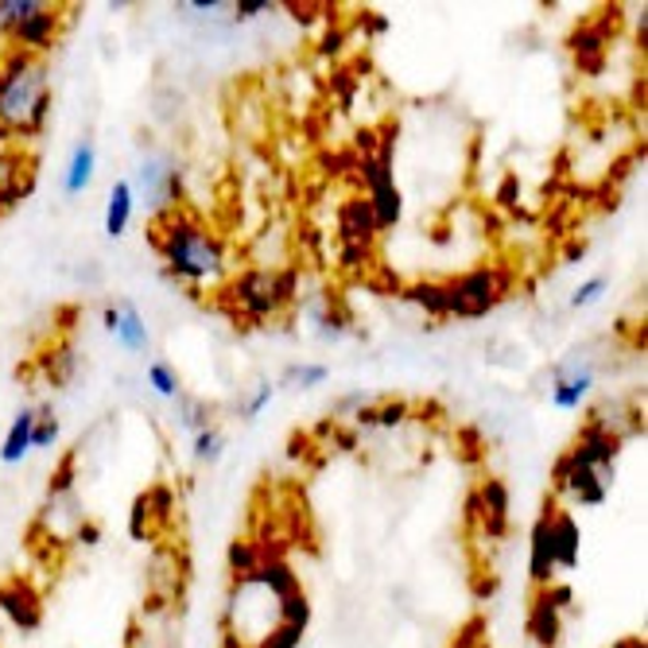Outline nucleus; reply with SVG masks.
Segmentation results:
<instances>
[{
    "mask_svg": "<svg viewBox=\"0 0 648 648\" xmlns=\"http://www.w3.org/2000/svg\"><path fill=\"white\" fill-rule=\"evenodd\" d=\"M365 198H369V206H374L377 230L381 233H392L400 222H404V195H400L396 179H392V183H381V187H374Z\"/></svg>",
    "mask_w": 648,
    "mask_h": 648,
    "instance_id": "23",
    "label": "nucleus"
},
{
    "mask_svg": "<svg viewBox=\"0 0 648 648\" xmlns=\"http://www.w3.org/2000/svg\"><path fill=\"white\" fill-rule=\"evenodd\" d=\"M613 648H645V640H640V637H625V640H618Z\"/></svg>",
    "mask_w": 648,
    "mask_h": 648,
    "instance_id": "53",
    "label": "nucleus"
},
{
    "mask_svg": "<svg viewBox=\"0 0 648 648\" xmlns=\"http://www.w3.org/2000/svg\"><path fill=\"white\" fill-rule=\"evenodd\" d=\"M179 12L191 20H203V24L233 20V4H225V0H187V4H179Z\"/></svg>",
    "mask_w": 648,
    "mask_h": 648,
    "instance_id": "33",
    "label": "nucleus"
},
{
    "mask_svg": "<svg viewBox=\"0 0 648 648\" xmlns=\"http://www.w3.org/2000/svg\"><path fill=\"white\" fill-rule=\"evenodd\" d=\"M528 637L540 648H560L563 640V610L543 590H536L533 610H528Z\"/></svg>",
    "mask_w": 648,
    "mask_h": 648,
    "instance_id": "16",
    "label": "nucleus"
},
{
    "mask_svg": "<svg viewBox=\"0 0 648 648\" xmlns=\"http://www.w3.org/2000/svg\"><path fill=\"white\" fill-rule=\"evenodd\" d=\"M233 299V315H241L245 322H272L276 315H284V303L276 295V276L272 268H245L225 284Z\"/></svg>",
    "mask_w": 648,
    "mask_h": 648,
    "instance_id": "6",
    "label": "nucleus"
},
{
    "mask_svg": "<svg viewBox=\"0 0 648 648\" xmlns=\"http://www.w3.org/2000/svg\"><path fill=\"white\" fill-rule=\"evenodd\" d=\"M71 377H74V350L59 346L47 357V381H51L54 389H63V384H71Z\"/></svg>",
    "mask_w": 648,
    "mask_h": 648,
    "instance_id": "38",
    "label": "nucleus"
},
{
    "mask_svg": "<svg viewBox=\"0 0 648 648\" xmlns=\"http://www.w3.org/2000/svg\"><path fill=\"white\" fill-rule=\"evenodd\" d=\"M24 171H32L24 156H16V151H0V191L9 187V183H16Z\"/></svg>",
    "mask_w": 648,
    "mask_h": 648,
    "instance_id": "45",
    "label": "nucleus"
},
{
    "mask_svg": "<svg viewBox=\"0 0 648 648\" xmlns=\"http://www.w3.org/2000/svg\"><path fill=\"white\" fill-rule=\"evenodd\" d=\"M268 9H276L272 0H237V4H233V20H257L265 16Z\"/></svg>",
    "mask_w": 648,
    "mask_h": 648,
    "instance_id": "47",
    "label": "nucleus"
},
{
    "mask_svg": "<svg viewBox=\"0 0 648 648\" xmlns=\"http://www.w3.org/2000/svg\"><path fill=\"white\" fill-rule=\"evenodd\" d=\"M148 524H151V509H148V498H136L133 501V513H129V536L133 540H148Z\"/></svg>",
    "mask_w": 648,
    "mask_h": 648,
    "instance_id": "43",
    "label": "nucleus"
},
{
    "mask_svg": "<svg viewBox=\"0 0 648 648\" xmlns=\"http://www.w3.org/2000/svg\"><path fill=\"white\" fill-rule=\"evenodd\" d=\"M94 175H98V144H94V136H78L63 163V195L82 198L94 187Z\"/></svg>",
    "mask_w": 648,
    "mask_h": 648,
    "instance_id": "14",
    "label": "nucleus"
},
{
    "mask_svg": "<svg viewBox=\"0 0 648 648\" xmlns=\"http://www.w3.org/2000/svg\"><path fill=\"white\" fill-rule=\"evenodd\" d=\"M0 613H4V622L12 629L36 633L39 622H44V598L24 578H9V583H0Z\"/></svg>",
    "mask_w": 648,
    "mask_h": 648,
    "instance_id": "11",
    "label": "nucleus"
},
{
    "mask_svg": "<svg viewBox=\"0 0 648 648\" xmlns=\"http://www.w3.org/2000/svg\"><path fill=\"white\" fill-rule=\"evenodd\" d=\"M470 513H481V528L486 536L501 540L509 533V486L501 478H486L478 486V498L470 501Z\"/></svg>",
    "mask_w": 648,
    "mask_h": 648,
    "instance_id": "15",
    "label": "nucleus"
},
{
    "mask_svg": "<svg viewBox=\"0 0 648 648\" xmlns=\"http://www.w3.org/2000/svg\"><path fill=\"white\" fill-rule=\"evenodd\" d=\"M32 427H36V408H20L9 424V436L0 443V466H24L32 454Z\"/></svg>",
    "mask_w": 648,
    "mask_h": 648,
    "instance_id": "20",
    "label": "nucleus"
},
{
    "mask_svg": "<svg viewBox=\"0 0 648 648\" xmlns=\"http://www.w3.org/2000/svg\"><path fill=\"white\" fill-rule=\"evenodd\" d=\"M63 27H66V12L59 9V4H47L44 0L39 12H32V16H27L24 24H20L16 32L9 36V51H24V54L44 59V54L59 44Z\"/></svg>",
    "mask_w": 648,
    "mask_h": 648,
    "instance_id": "8",
    "label": "nucleus"
},
{
    "mask_svg": "<svg viewBox=\"0 0 648 648\" xmlns=\"http://www.w3.org/2000/svg\"><path fill=\"white\" fill-rule=\"evenodd\" d=\"M362 27L377 39V36H384L392 24H389V16H381V12H362Z\"/></svg>",
    "mask_w": 648,
    "mask_h": 648,
    "instance_id": "50",
    "label": "nucleus"
},
{
    "mask_svg": "<svg viewBox=\"0 0 648 648\" xmlns=\"http://www.w3.org/2000/svg\"><path fill=\"white\" fill-rule=\"evenodd\" d=\"M191 454H195V462H203V466H218V462L225 459V436L222 427H203L198 436H191Z\"/></svg>",
    "mask_w": 648,
    "mask_h": 648,
    "instance_id": "26",
    "label": "nucleus"
},
{
    "mask_svg": "<svg viewBox=\"0 0 648 648\" xmlns=\"http://www.w3.org/2000/svg\"><path fill=\"white\" fill-rule=\"evenodd\" d=\"M59 416H54L51 404H44V408H36V427H32V451H47V447L59 443Z\"/></svg>",
    "mask_w": 648,
    "mask_h": 648,
    "instance_id": "30",
    "label": "nucleus"
},
{
    "mask_svg": "<svg viewBox=\"0 0 648 648\" xmlns=\"http://www.w3.org/2000/svg\"><path fill=\"white\" fill-rule=\"evenodd\" d=\"M338 245H369L374 249V241L381 237L377 230V218H374V206L365 195H350L346 203L338 206Z\"/></svg>",
    "mask_w": 648,
    "mask_h": 648,
    "instance_id": "12",
    "label": "nucleus"
},
{
    "mask_svg": "<svg viewBox=\"0 0 648 648\" xmlns=\"http://www.w3.org/2000/svg\"><path fill=\"white\" fill-rule=\"evenodd\" d=\"M447 284V307H451V319L474 322L486 319L509 292H513V272L501 265H478L470 272H459Z\"/></svg>",
    "mask_w": 648,
    "mask_h": 648,
    "instance_id": "3",
    "label": "nucleus"
},
{
    "mask_svg": "<svg viewBox=\"0 0 648 648\" xmlns=\"http://www.w3.org/2000/svg\"><path fill=\"white\" fill-rule=\"evenodd\" d=\"M284 9H288V16H292L299 27H315L319 20H334L327 12V4H284Z\"/></svg>",
    "mask_w": 648,
    "mask_h": 648,
    "instance_id": "44",
    "label": "nucleus"
},
{
    "mask_svg": "<svg viewBox=\"0 0 648 648\" xmlns=\"http://www.w3.org/2000/svg\"><path fill=\"white\" fill-rule=\"evenodd\" d=\"M144 384H148V389L156 392L160 400H179V396H183V381H179L175 365L163 362V357L148 362V369H144Z\"/></svg>",
    "mask_w": 648,
    "mask_h": 648,
    "instance_id": "25",
    "label": "nucleus"
},
{
    "mask_svg": "<svg viewBox=\"0 0 648 648\" xmlns=\"http://www.w3.org/2000/svg\"><path fill=\"white\" fill-rule=\"evenodd\" d=\"M257 578L260 586H265L268 595L272 598H280V602H284V598H292V595H299L303 586H299V575H295V567L292 563L284 560V555H272V560H265L257 567Z\"/></svg>",
    "mask_w": 648,
    "mask_h": 648,
    "instance_id": "22",
    "label": "nucleus"
},
{
    "mask_svg": "<svg viewBox=\"0 0 648 648\" xmlns=\"http://www.w3.org/2000/svg\"><path fill=\"white\" fill-rule=\"evenodd\" d=\"M369 265H374V249H369V245H342V249H338V268H342V272L357 276Z\"/></svg>",
    "mask_w": 648,
    "mask_h": 648,
    "instance_id": "42",
    "label": "nucleus"
},
{
    "mask_svg": "<svg viewBox=\"0 0 648 648\" xmlns=\"http://www.w3.org/2000/svg\"><path fill=\"white\" fill-rule=\"evenodd\" d=\"M272 276H276V295H280V303H284V311L288 307H295L299 303V268H272Z\"/></svg>",
    "mask_w": 648,
    "mask_h": 648,
    "instance_id": "41",
    "label": "nucleus"
},
{
    "mask_svg": "<svg viewBox=\"0 0 648 648\" xmlns=\"http://www.w3.org/2000/svg\"><path fill=\"white\" fill-rule=\"evenodd\" d=\"M357 86H362V78H357V71H350V66H334V71H330V89H334L338 109L354 106Z\"/></svg>",
    "mask_w": 648,
    "mask_h": 648,
    "instance_id": "36",
    "label": "nucleus"
},
{
    "mask_svg": "<svg viewBox=\"0 0 648 648\" xmlns=\"http://www.w3.org/2000/svg\"><path fill=\"white\" fill-rule=\"evenodd\" d=\"M521 179H516V175H505V183H501V187H498V206H501V210H509V213H513V210H521Z\"/></svg>",
    "mask_w": 648,
    "mask_h": 648,
    "instance_id": "46",
    "label": "nucleus"
},
{
    "mask_svg": "<svg viewBox=\"0 0 648 648\" xmlns=\"http://www.w3.org/2000/svg\"><path fill=\"white\" fill-rule=\"evenodd\" d=\"M133 183V195L136 203L144 198V210L160 222L163 213L179 210V203H183V168H179L175 160H168V156H144V163L136 168V175L129 179Z\"/></svg>",
    "mask_w": 648,
    "mask_h": 648,
    "instance_id": "4",
    "label": "nucleus"
},
{
    "mask_svg": "<svg viewBox=\"0 0 648 648\" xmlns=\"http://www.w3.org/2000/svg\"><path fill=\"white\" fill-rule=\"evenodd\" d=\"M272 396H276V384L272 381H257L253 384V392L245 400H241V408H237V416L245 419V424H253V419L260 416V412L272 404Z\"/></svg>",
    "mask_w": 648,
    "mask_h": 648,
    "instance_id": "35",
    "label": "nucleus"
},
{
    "mask_svg": "<svg viewBox=\"0 0 648 648\" xmlns=\"http://www.w3.org/2000/svg\"><path fill=\"white\" fill-rule=\"evenodd\" d=\"M548 524H551V555H555V571H575L578 551H583V533L578 521L571 516V509H560L555 501H548Z\"/></svg>",
    "mask_w": 648,
    "mask_h": 648,
    "instance_id": "13",
    "label": "nucleus"
},
{
    "mask_svg": "<svg viewBox=\"0 0 648 648\" xmlns=\"http://www.w3.org/2000/svg\"><path fill=\"white\" fill-rule=\"evenodd\" d=\"M322 381H330L327 362H295L284 369V384H292V389H319Z\"/></svg>",
    "mask_w": 648,
    "mask_h": 648,
    "instance_id": "29",
    "label": "nucleus"
},
{
    "mask_svg": "<svg viewBox=\"0 0 648 648\" xmlns=\"http://www.w3.org/2000/svg\"><path fill=\"white\" fill-rule=\"evenodd\" d=\"M260 563H265V551H260L253 540H233L230 543V571H233V578H253Z\"/></svg>",
    "mask_w": 648,
    "mask_h": 648,
    "instance_id": "27",
    "label": "nucleus"
},
{
    "mask_svg": "<svg viewBox=\"0 0 648 648\" xmlns=\"http://www.w3.org/2000/svg\"><path fill=\"white\" fill-rule=\"evenodd\" d=\"M54 94L51 71L44 59L24 51H9L0 59V125L12 140H36L51 121Z\"/></svg>",
    "mask_w": 648,
    "mask_h": 648,
    "instance_id": "2",
    "label": "nucleus"
},
{
    "mask_svg": "<svg viewBox=\"0 0 648 648\" xmlns=\"http://www.w3.org/2000/svg\"><path fill=\"white\" fill-rule=\"evenodd\" d=\"M12 144H16V140L9 136V129L0 125V151H12Z\"/></svg>",
    "mask_w": 648,
    "mask_h": 648,
    "instance_id": "52",
    "label": "nucleus"
},
{
    "mask_svg": "<svg viewBox=\"0 0 648 648\" xmlns=\"http://www.w3.org/2000/svg\"><path fill=\"white\" fill-rule=\"evenodd\" d=\"M571 54L583 74H598L606 66V54H610V36L602 32V24H583L575 27L571 36Z\"/></svg>",
    "mask_w": 648,
    "mask_h": 648,
    "instance_id": "17",
    "label": "nucleus"
},
{
    "mask_svg": "<svg viewBox=\"0 0 648 648\" xmlns=\"http://www.w3.org/2000/svg\"><path fill=\"white\" fill-rule=\"evenodd\" d=\"M74 481H78V451H71L59 462V470H54L51 486H47V498H66V493H74Z\"/></svg>",
    "mask_w": 648,
    "mask_h": 648,
    "instance_id": "34",
    "label": "nucleus"
},
{
    "mask_svg": "<svg viewBox=\"0 0 648 648\" xmlns=\"http://www.w3.org/2000/svg\"><path fill=\"white\" fill-rule=\"evenodd\" d=\"M71 536L82 543V548H98V543H101V528H98V524H94V521H82Z\"/></svg>",
    "mask_w": 648,
    "mask_h": 648,
    "instance_id": "49",
    "label": "nucleus"
},
{
    "mask_svg": "<svg viewBox=\"0 0 648 648\" xmlns=\"http://www.w3.org/2000/svg\"><path fill=\"white\" fill-rule=\"evenodd\" d=\"M606 288H610V276H590V280H583V284L571 292V311H586V307H595V303L606 295Z\"/></svg>",
    "mask_w": 648,
    "mask_h": 648,
    "instance_id": "37",
    "label": "nucleus"
},
{
    "mask_svg": "<svg viewBox=\"0 0 648 648\" xmlns=\"http://www.w3.org/2000/svg\"><path fill=\"white\" fill-rule=\"evenodd\" d=\"M136 218V195H133V183L129 179H117L113 187H109V198H106V237L109 241H121L129 233V225H133Z\"/></svg>",
    "mask_w": 648,
    "mask_h": 648,
    "instance_id": "18",
    "label": "nucleus"
},
{
    "mask_svg": "<svg viewBox=\"0 0 648 648\" xmlns=\"http://www.w3.org/2000/svg\"><path fill=\"white\" fill-rule=\"evenodd\" d=\"M101 327L125 354H144L151 346V330L133 299H113L101 307Z\"/></svg>",
    "mask_w": 648,
    "mask_h": 648,
    "instance_id": "9",
    "label": "nucleus"
},
{
    "mask_svg": "<svg viewBox=\"0 0 648 648\" xmlns=\"http://www.w3.org/2000/svg\"><path fill=\"white\" fill-rule=\"evenodd\" d=\"M625 439H629V431H622V427L613 424L610 408H595L583 419V427H578V436H575V447H571L567 454H571V462L590 466V470H613L625 451Z\"/></svg>",
    "mask_w": 648,
    "mask_h": 648,
    "instance_id": "5",
    "label": "nucleus"
},
{
    "mask_svg": "<svg viewBox=\"0 0 648 648\" xmlns=\"http://www.w3.org/2000/svg\"><path fill=\"white\" fill-rule=\"evenodd\" d=\"M175 404H179V427H183V431H191V436H198L203 427H210V424H213L210 404H206V400L187 396V392H183V396H179Z\"/></svg>",
    "mask_w": 648,
    "mask_h": 648,
    "instance_id": "28",
    "label": "nucleus"
},
{
    "mask_svg": "<svg viewBox=\"0 0 648 648\" xmlns=\"http://www.w3.org/2000/svg\"><path fill=\"white\" fill-rule=\"evenodd\" d=\"M299 245L307 253H319V245H322V230H319V225H299Z\"/></svg>",
    "mask_w": 648,
    "mask_h": 648,
    "instance_id": "51",
    "label": "nucleus"
},
{
    "mask_svg": "<svg viewBox=\"0 0 648 648\" xmlns=\"http://www.w3.org/2000/svg\"><path fill=\"white\" fill-rule=\"evenodd\" d=\"M595 365L586 362L583 354H571L567 362L555 365V377H551V408L560 412H575L583 408V400L595 392Z\"/></svg>",
    "mask_w": 648,
    "mask_h": 648,
    "instance_id": "10",
    "label": "nucleus"
},
{
    "mask_svg": "<svg viewBox=\"0 0 648 648\" xmlns=\"http://www.w3.org/2000/svg\"><path fill=\"white\" fill-rule=\"evenodd\" d=\"M610 481H613V470H590V466H578V462H571V454H560L555 466H551V486L560 489V493H567V498L583 509L602 505Z\"/></svg>",
    "mask_w": 648,
    "mask_h": 648,
    "instance_id": "7",
    "label": "nucleus"
},
{
    "mask_svg": "<svg viewBox=\"0 0 648 648\" xmlns=\"http://www.w3.org/2000/svg\"><path fill=\"white\" fill-rule=\"evenodd\" d=\"M408 419H412L408 400H389V404H377V408H374V427H384V431H392V427H404Z\"/></svg>",
    "mask_w": 648,
    "mask_h": 648,
    "instance_id": "39",
    "label": "nucleus"
},
{
    "mask_svg": "<svg viewBox=\"0 0 648 648\" xmlns=\"http://www.w3.org/2000/svg\"><path fill=\"white\" fill-rule=\"evenodd\" d=\"M528 575H533L536 590L548 586L555 578V555H551V524L548 513H540V521L533 524V536H528Z\"/></svg>",
    "mask_w": 648,
    "mask_h": 648,
    "instance_id": "19",
    "label": "nucleus"
},
{
    "mask_svg": "<svg viewBox=\"0 0 648 648\" xmlns=\"http://www.w3.org/2000/svg\"><path fill=\"white\" fill-rule=\"evenodd\" d=\"M354 144H357L354 156H377V148H381V129H362Z\"/></svg>",
    "mask_w": 648,
    "mask_h": 648,
    "instance_id": "48",
    "label": "nucleus"
},
{
    "mask_svg": "<svg viewBox=\"0 0 648 648\" xmlns=\"http://www.w3.org/2000/svg\"><path fill=\"white\" fill-rule=\"evenodd\" d=\"M44 0H0V36L9 39L32 12H39Z\"/></svg>",
    "mask_w": 648,
    "mask_h": 648,
    "instance_id": "32",
    "label": "nucleus"
},
{
    "mask_svg": "<svg viewBox=\"0 0 648 648\" xmlns=\"http://www.w3.org/2000/svg\"><path fill=\"white\" fill-rule=\"evenodd\" d=\"M311 330L319 342H342V338L350 334V315L338 311V307H330V303H322V307H315L311 311Z\"/></svg>",
    "mask_w": 648,
    "mask_h": 648,
    "instance_id": "24",
    "label": "nucleus"
},
{
    "mask_svg": "<svg viewBox=\"0 0 648 648\" xmlns=\"http://www.w3.org/2000/svg\"><path fill=\"white\" fill-rule=\"evenodd\" d=\"M400 295L419 307L427 319H451V307H447V284L443 280H412V284L400 288Z\"/></svg>",
    "mask_w": 648,
    "mask_h": 648,
    "instance_id": "21",
    "label": "nucleus"
},
{
    "mask_svg": "<svg viewBox=\"0 0 648 648\" xmlns=\"http://www.w3.org/2000/svg\"><path fill=\"white\" fill-rule=\"evenodd\" d=\"M144 498H148V509H151V516L160 521V528H168L171 516H175V493H171L168 486H151Z\"/></svg>",
    "mask_w": 648,
    "mask_h": 648,
    "instance_id": "40",
    "label": "nucleus"
},
{
    "mask_svg": "<svg viewBox=\"0 0 648 648\" xmlns=\"http://www.w3.org/2000/svg\"><path fill=\"white\" fill-rule=\"evenodd\" d=\"M148 237L151 249L160 253L171 280L187 284L191 292L230 284V249H225V241L198 213L191 210L163 213Z\"/></svg>",
    "mask_w": 648,
    "mask_h": 648,
    "instance_id": "1",
    "label": "nucleus"
},
{
    "mask_svg": "<svg viewBox=\"0 0 648 648\" xmlns=\"http://www.w3.org/2000/svg\"><path fill=\"white\" fill-rule=\"evenodd\" d=\"M346 47H350V32L330 20V27L319 36V44H315V51H319V59H327V63L342 66V54H346Z\"/></svg>",
    "mask_w": 648,
    "mask_h": 648,
    "instance_id": "31",
    "label": "nucleus"
}]
</instances>
